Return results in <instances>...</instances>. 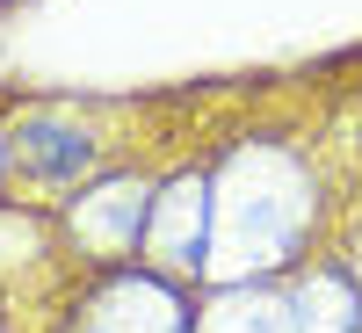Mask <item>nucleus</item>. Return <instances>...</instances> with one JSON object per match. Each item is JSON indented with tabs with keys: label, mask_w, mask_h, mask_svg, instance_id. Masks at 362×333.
<instances>
[{
	"label": "nucleus",
	"mask_w": 362,
	"mask_h": 333,
	"mask_svg": "<svg viewBox=\"0 0 362 333\" xmlns=\"http://www.w3.org/2000/svg\"><path fill=\"white\" fill-rule=\"evenodd\" d=\"M87 160H95V138H87V131L22 124V167H37V174H51V181H73V174H87Z\"/></svg>",
	"instance_id": "0eeeda50"
},
{
	"label": "nucleus",
	"mask_w": 362,
	"mask_h": 333,
	"mask_svg": "<svg viewBox=\"0 0 362 333\" xmlns=\"http://www.w3.org/2000/svg\"><path fill=\"white\" fill-rule=\"evenodd\" d=\"M312 174L283 145H239L225 174H210V268L232 283H254L261 268H283L297 239L312 232Z\"/></svg>",
	"instance_id": "f257e3e1"
},
{
	"label": "nucleus",
	"mask_w": 362,
	"mask_h": 333,
	"mask_svg": "<svg viewBox=\"0 0 362 333\" xmlns=\"http://www.w3.org/2000/svg\"><path fill=\"white\" fill-rule=\"evenodd\" d=\"M145 218H153V189H145V181H102L95 196L73 203V232H80V247H95V254L145 247Z\"/></svg>",
	"instance_id": "20e7f679"
},
{
	"label": "nucleus",
	"mask_w": 362,
	"mask_h": 333,
	"mask_svg": "<svg viewBox=\"0 0 362 333\" xmlns=\"http://www.w3.org/2000/svg\"><path fill=\"white\" fill-rule=\"evenodd\" d=\"M0 174H8V145H0Z\"/></svg>",
	"instance_id": "6e6552de"
},
{
	"label": "nucleus",
	"mask_w": 362,
	"mask_h": 333,
	"mask_svg": "<svg viewBox=\"0 0 362 333\" xmlns=\"http://www.w3.org/2000/svg\"><path fill=\"white\" fill-rule=\"evenodd\" d=\"M73 333H196V319H189V305H181V290L167 276L124 268V276H109L80 305Z\"/></svg>",
	"instance_id": "f03ea898"
},
{
	"label": "nucleus",
	"mask_w": 362,
	"mask_h": 333,
	"mask_svg": "<svg viewBox=\"0 0 362 333\" xmlns=\"http://www.w3.org/2000/svg\"><path fill=\"white\" fill-rule=\"evenodd\" d=\"M297 333H362V283H348L341 268H312L290 290Z\"/></svg>",
	"instance_id": "39448f33"
},
{
	"label": "nucleus",
	"mask_w": 362,
	"mask_h": 333,
	"mask_svg": "<svg viewBox=\"0 0 362 333\" xmlns=\"http://www.w3.org/2000/svg\"><path fill=\"white\" fill-rule=\"evenodd\" d=\"M145 254H153L167 276H196V268H210V174H174V181L153 189Z\"/></svg>",
	"instance_id": "7ed1b4c3"
},
{
	"label": "nucleus",
	"mask_w": 362,
	"mask_h": 333,
	"mask_svg": "<svg viewBox=\"0 0 362 333\" xmlns=\"http://www.w3.org/2000/svg\"><path fill=\"white\" fill-rule=\"evenodd\" d=\"M196 333H297V319H290V297H283V290H268V283H232L218 305L203 312Z\"/></svg>",
	"instance_id": "423d86ee"
},
{
	"label": "nucleus",
	"mask_w": 362,
	"mask_h": 333,
	"mask_svg": "<svg viewBox=\"0 0 362 333\" xmlns=\"http://www.w3.org/2000/svg\"><path fill=\"white\" fill-rule=\"evenodd\" d=\"M355 283H362V254H355Z\"/></svg>",
	"instance_id": "1a4fd4ad"
}]
</instances>
